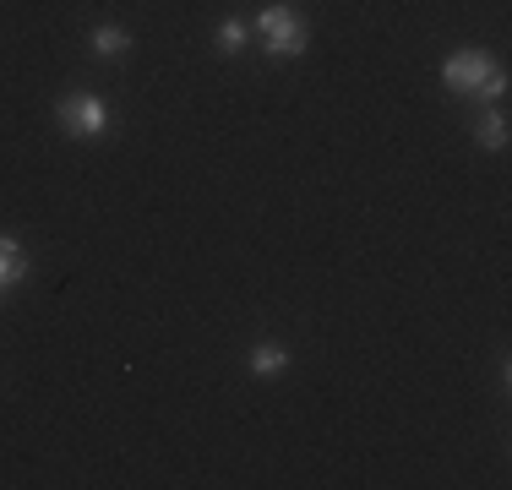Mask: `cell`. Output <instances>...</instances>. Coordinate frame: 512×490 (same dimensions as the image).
Here are the masks:
<instances>
[{
  "label": "cell",
  "instance_id": "6da1fadb",
  "mask_svg": "<svg viewBox=\"0 0 512 490\" xmlns=\"http://www.w3.org/2000/svg\"><path fill=\"white\" fill-rule=\"evenodd\" d=\"M251 39H262V49L273 60H300L311 49V22L300 17L289 0H267L251 22Z\"/></svg>",
  "mask_w": 512,
  "mask_h": 490
},
{
  "label": "cell",
  "instance_id": "3957f363",
  "mask_svg": "<svg viewBox=\"0 0 512 490\" xmlns=\"http://www.w3.org/2000/svg\"><path fill=\"white\" fill-rule=\"evenodd\" d=\"M491 66H496V60L485 55V49H453V55L442 60V88L458 93V98H474V93H480V82L491 77Z\"/></svg>",
  "mask_w": 512,
  "mask_h": 490
},
{
  "label": "cell",
  "instance_id": "8992f818",
  "mask_svg": "<svg viewBox=\"0 0 512 490\" xmlns=\"http://www.w3.org/2000/svg\"><path fill=\"white\" fill-rule=\"evenodd\" d=\"M474 142L485 147V153H502L507 147V109H485V115H474Z\"/></svg>",
  "mask_w": 512,
  "mask_h": 490
},
{
  "label": "cell",
  "instance_id": "30bf717a",
  "mask_svg": "<svg viewBox=\"0 0 512 490\" xmlns=\"http://www.w3.org/2000/svg\"><path fill=\"white\" fill-rule=\"evenodd\" d=\"M0 294H6V289H0Z\"/></svg>",
  "mask_w": 512,
  "mask_h": 490
},
{
  "label": "cell",
  "instance_id": "ba28073f",
  "mask_svg": "<svg viewBox=\"0 0 512 490\" xmlns=\"http://www.w3.org/2000/svg\"><path fill=\"white\" fill-rule=\"evenodd\" d=\"M213 44H218V55H240V49L251 44V22H240V17H224L213 28Z\"/></svg>",
  "mask_w": 512,
  "mask_h": 490
},
{
  "label": "cell",
  "instance_id": "7a4b0ae2",
  "mask_svg": "<svg viewBox=\"0 0 512 490\" xmlns=\"http://www.w3.org/2000/svg\"><path fill=\"white\" fill-rule=\"evenodd\" d=\"M55 126L71 142H104L109 137V104L99 93H66L55 104Z\"/></svg>",
  "mask_w": 512,
  "mask_h": 490
},
{
  "label": "cell",
  "instance_id": "5b68a950",
  "mask_svg": "<svg viewBox=\"0 0 512 490\" xmlns=\"http://www.w3.org/2000/svg\"><path fill=\"white\" fill-rule=\"evenodd\" d=\"M28 273H33V262H28V251H22V240L0 235V289L22 284V278H28Z\"/></svg>",
  "mask_w": 512,
  "mask_h": 490
},
{
  "label": "cell",
  "instance_id": "9c48e42d",
  "mask_svg": "<svg viewBox=\"0 0 512 490\" xmlns=\"http://www.w3.org/2000/svg\"><path fill=\"white\" fill-rule=\"evenodd\" d=\"M502 93H507V71L491 66V77L480 82V93H474V98H491V104H502Z\"/></svg>",
  "mask_w": 512,
  "mask_h": 490
},
{
  "label": "cell",
  "instance_id": "277c9868",
  "mask_svg": "<svg viewBox=\"0 0 512 490\" xmlns=\"http://www.w3.org/2000/svg\"><path fill=\"white\" fill-rule=\"evenodd\" d=\"M88 49L99 60H126L137 39H131V28H120V22H99V28H88Z\"/></svg>",
  "mask_w": 512,
  "mask_h": 490
},
{
  "label": "cell",
  "instance_id": "52a82bcc",
  "mask_svg": "<svg viewBox=\"0 0 512 490\" xmlns=\"http://www.w3.org/2000/svg\"><path fill=\"white\" fill-rule=\"evenodd\" d=\"M284 371H289V349H284V343H273V338L251 343V376H284Z\"/></svg>",
  "mask_w": 512,
  "mask_h": 490
}]
</instances>
